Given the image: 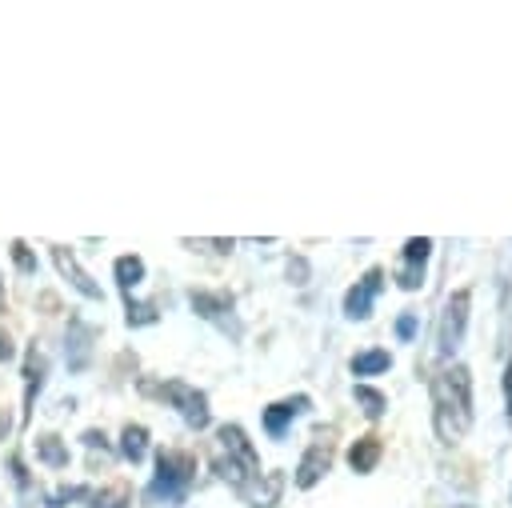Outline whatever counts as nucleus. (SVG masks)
<instances>
[{"label": "nucleus", "mask_w": 512, "mask_h": 508, "mask_svg": "<svg viewBox=\"0 0 512 508\" xmlns=\"http://www.w3.org/2000/svg\"><path fill=\"white\" fill-rule=\"evenodd\" d=\"M24 376H28V384H24V416H28V408H32V396L40 392V384H44V356L32 348L28 352V360H24Z\"/></svg>", "instance_id": "obj_15"}, {"label": "nucleus", "mask_w": 512, "mask_h": 508, "mask_svg": "<svg viewBox=\"0 0 512 508\" xmlns=\"http://www.w3.org/2000/svg\"><path fill=\"white\" fill-rule=\"evenodd\" d=\"M120 452H124L132 464H140L144 452H148V428H144V424H128V428L120 432Z\"/></svg>", "instance_id": "obj_14"}, {"label": "nucleus", "mask_w": 512, "mask_h": 508, "mask_svg": "<svg viewBox=\"0 0 512 508\" xmlns=\"http://www.w3.org/2000/svg\"><path fill=\"white\" fill-rule=\"evenodd\" d=\"M192 308L204 316V320H216L220 328H228L224 312H232V296H212V292H192Z\"/></svg>", "instance_id": "obj_11"}, {"label": "nucleus", "mask_w": 512, "mask_h": 508, "mask_svg": "<svg viewBox=\"0 0 512 508\" xmlns=\"http://www.w3.org/2000/svg\"><path fill=\"white\" fill-rule=\"evenodd\" d=\"M504 408H508V424H512V360L504 368Z\"/></svg>", "instance_id": "obj_22"}, {"label": "nucleus", "mask_w": 512, "mask_h": 508, "mask_svg": "<svg viewBox=\"0 0 512 508\" xmlns=\"http://www.w3.org/2000/svg\"><path fill=\"white\" fill-rule=\"evenodd\" d=\"M468 308H472V292L460 288L444 300V312H440V328H436V352L440 360H452V352L464 344V328H468Z\"/></svg>", "instance_id": "obj_4"}, {"label": "nucleus", "mask_w": 512, "mask_h": 508, "mask_svg": "<svg viewBox=\"0 0 512 508\" xmlns=\"http://www.w3.org/2000/svg\"><path fill=\"white\" fill-rule=\"evenodd\" d=\"M12 260H16V268H20V272H36V256L28 252V244H24V240H16V244H12Z\"/></svg>", "instance_id": "obj_19"}, {"label": "nucleus", "mask_w": 512, "mask_h": 508, "mask_svg": "<svg viewBox=\"0 0 512 508\" xmlns=\"http://www.w3.org/2000/svg\"><path fill=\"white\" fill-rule=\"evenodd\" d=\"M0 292H4V284H0Z\"/></svg>", "instance_id": "obj_25"}, {"label": "nucleus", "mask_w": 512, "mask_h": 508, "mask_svg": "<svg viewBox=\"0 0 512 508\" xmlns=\"http://www.w3.org/2000/svg\"><path fill=\"white\" fill-rule=\"evenodd\" d=\"M36 452H40V460H48L52 468L68 464V452L60 448V440H56V436H40V440H36Z\"/></svg>", "instance_id": "obj_18"}, {"label": "nucleus", "mask_w": 512, "mask_h": 508, "mask_svg": "<svg viewBox=\"0 0 512 508\" xmlns=\"http://www.w3.org/2000/svg\"><path fill=\"white\" fill-rule=\"evenodd\" d=\"M352 396H356V404H364V412L376 420V416H384V408H388V400L376 392V388H368V384H356L352 388Z\"/></svg>", "instance_id": "obj_17"}, {"label": "nucleus", "mask_w": 512, "mask_h": 508, "mask_svg": "<svg viewBox=\"0 0 512 508\" xmlns=\"http://www.w3.org/2000/svg\"><path fill=\"white\" fill-rule=\"evenodd\" d=\"M160 392H164V400L184 416L188 428H208L212 412H208V396H204V392H196V388L184 384V380H168Z\"/></svg>", "instance_id": "obj_5"}, {"label": "nucleus", "mask_w": 512, "mask_h": 508, "mask_svg": "<svg viewBox=\"0 0 512 508\" xmlns=\"http://www.w3.org/2000/svg\"><path fill=\"white\" fill-rule=\"evenodd\" d=\"M212 464L220 472L224 484H232L236 492H248L260 480V456L252 448V440L244 436L240 424H224L216 432V448H212Z\"/></svg>", "instance_id": "obj_2"}, {"label": "nucleus", "mask_w": 512, "mask_h": 508, "mask_svg": "<svg viewBox=\"0 0 512 508\" xmlns=\"http://www.w3.org/2000/svg\"><path fill=\"white\" fill-rule=\"evenodd\" d=\"M396 336H400V340H412V336H416V316H412V312H404V316L396 320Z\"/></svg>", "instance_id": "obj_21"}, {"label": "nucleus", "mask_w": 512, "mask_h": 508, "mask_svg": "<svg viewBox=\"0 0 512 508\" xmlns=\"http://www.w3.org/2000/svg\"><path fill=\"white\" fill-rule=\"evenodd\" d=\"M428 252H432V240H428V236H412V240L404 244V260H400V268H396V280H400L404 292H416V288L424 284Z\"/></svg>", "instance_id": "obj_7"}, {"label": "nucleus", "mask_w": 512, "mask_h": 508, "mask_svg": "<svg viewBox=\"0 0 512 508\" xmlns=\"http://www.w3.org/2000/svg\"><path fill=\"white\" fill-rule=\"evenodd\" d=\"M156 320V308L152 304H132L128 300V324H152Z\"/></svg>", "instance_id": "obj_20"}, {"label": "nucleus", "mask_w": 512, "mask_h": 508, "mask_svg": "<svg viewBox=\"0 0 512 508\" xmlns=\"http://www.w3.org/2000/svg\"><path fill=\"white\" fill-rule=\"evenodd\" d=\"M52 260H56V268L72 280V288L80 292V296H88V300H100V284H92V276L76 264V256L72 252H64V248H52Z\"/></svg>", "instance_id": "obj_9"}, {"label": "nucleus", "mask_w": 512, "mask_h": 508, "mask_svg": "<svg viewBox=\"0 0 512 508\" xmlns=\"http://www.w3.org/2000/svg\"><path fill=\"white\" fill-rule=\"evenodd\" d=\"M432 408H436V432L444 444H456L472 428V372L464 364L444 368L432 380Z\"/></svg>", "instance_id": "obj_1"}, {"label": "nucleus", "mask_w": 512, "mask_h": 508, "mask_svg": "<svg viewBox=\"0 0 512 508\" xmlns=\"http://www.w3.org/2000/svg\"><path fill=\"white\" fill-rule=\"evenodd\" d=\"M112 508H124V504H112Z\"/></svg>", "instance_id": "obj_24"}, {"label": "nucleus", "mask_w": 512, "mask_h": 508, "mask_svg": "<svg viewBox=\"0 0 512 508\" xmlns=\"http://www.w3.org/2000/svg\"><path fill=\"white\" fill-rule=\"evenodd\" d=\"M376 460H380V440H376V436H360V440L348 448V464H352V472H372Z\"/></svg>", "instance_id": "obj_12"}, {"label": "nucleus", "mask_w": 512, "mask_h": 508, "mask_svg": "<svg viewBox=\"0 0 512 508\" xmlns=\"http://www.w3.org/2000/svg\"><path fill=\"white\" fill-rule=\"evenodd\" d=\"M308 408V396H296V400H280V404H268L264 408V432L268 436H284V428Z\"/></svg>", "instance_id": "obj_10"}, {"label": "nucleus", "mask_w": 512, "mask_h": 508, "mask_svg": "<svg viewBox=\"0 0 512 508\" xmlns=\"http://www.w3.org/2000/svg\"><path fill=\"white\" fill-rule=\"evenodd\" d=\"M384 288V268H368L348 292H344V316L348 320H368L372 316V300Z\"/></svg>", "instance_id": "obj_6"}, {"label": "nucleus", "mask_w": 512, "mask_h": 508, "mask_svg": "<svg viewBox=\"0 0 512 508\" xmlns=\"http://www.w3.org/2000/svg\"><path fill=\"white\" fill-rule=\"evenodd\" d=\"M16 356V348H12V340H8V332L0 328V360H12Z\"/></svg>", "instance_id": "obj_23"}, {"label": "nucleus", "mask_w": 512, "mask_h": 508, "mask_svg": "<svg viewBox=\"0 0 512 508\" xmlns=\"http://www.w3.org/2000/svg\"><path fill=\"white\" fill-rule=\"evenodd\" d=\"M328 464H332L328 444H312V448L300 456V464H296V488H312V484H320V476L328 472Z\"/></svg>", "instance_id": "obj_8"}, {"label": "nucleus", "mask_w": 512, "mask_h": 508, "mask_svg": "<svg viewBox=\"0 0 512 508\" xmlns=\"http://www.w3.org/2000/svg\"><path fill=\"white\" fill-rule=\"evenodd\" d=\"M388 368H392V356L384 348H368V352L352 356V372L356 376H376V372H388Z\"/></svg>", "instance_id": "obj_13"}, {"label": "nucleus", "mask_w": 512, "mask_h": 508, "mask_svg": "<svg viewBox=\"0 0 512 508\" xmlns=\"http://www.w3.org/2000/svg\"><path fill=\"white\" fill-rule=\"evenodd\" d=\"M140 280H144V260H140V256H120V260H116V284H120L124 292H132Z\"/></svg>", "instance_id": "obj_16"}, {"label": "nucleus", "mask_w": 512, "mask_h": 508, "mask_svg": "<svg viewBox=\"0 0 512 508\" xmlns=\"http://www.w3.org/2000/svg\"><path fill=\"white\" fill-rule=\"evenodd\" d=\"M192 476H196V460L188 452H160L156 456V476L148 484V496L152 500H164V504H180L192 488Z\"/></svg>", "instance_id": "obj_3"}]
</instances>
